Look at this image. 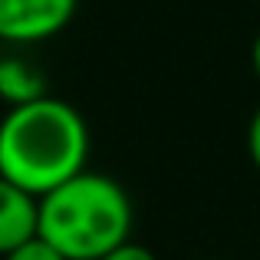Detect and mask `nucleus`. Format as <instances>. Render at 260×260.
Instances as JSON below:
<instances>
[{"label":"nucleus","instance_id":"1","mask_svg":"<svg viewBox=\"0 0 260 260\" xmlns=\"http://www.w3.org/2000/svg\"><path fill=\"white\" fill-rule=\"evenodd\" d=\"M86 158L89 128L70 102L43 95L7 109L0 119V178L13 181L26 194H50L86 172Z\"/></svg>","mask_w":260,"mask_h":260},{"label":"nucleus","instance_id":"6","mask_svg":"<svg viewBox=\"0 0 260 260\" xmlns=\"http://www.w3.org/2000/svg\"><path fill=\"white\" fill-rule=\"evenodd\" d=\"M4 260H66L59 254L56 247H53L50 241H43V237H30V241H23L20 247H13L10 254H4Z\"/></svg>","mask_w":260,"mask_h":260},{"label":"nucleus","instance_id":"7","mask_svg":"<svg viewBox=\"0 0 260 260\" xmlns=\"http://www.w3.org/2000/svg\"><path fill=\"white\" fill-rule=\"evenodd\" d=\"M102 260H158L152 254L148 247H142V244H132V241H125V244H119L115 250H109Z\"/></svg>","mask_w":260,"mask_h":260},{"label":"nucleus","instance_id":"8","mask_svg":"<svg viewBox=\"0 0 260 260\" xmlns=\"http://www.w3.org/2000/svg\"><path fill=\"white\" fill-rule=\"evenodd\" d=\"M247 152H250L254 168L260 172V106H257L254 119H250V125H247Z\"/></svg>","mask_w":260,"mask_h":260},{"label":"nucleus","instance_id":"4","mask_svg":"<svg viewBox=\"0 0 260 260\" xmlns=\"http://www.w3.org/2000/svg\"><path fill=\"white\" fill-rule=\"evenodd\" d=\"M40 228V198L26 194L13 181L0 178V257L37 237Z\"/></svg>","mask_w":260,"mask_h":260},{"label":"nucleus","instance_id":"9","mask_svg":"<svg viewBox=\"0 0 260 260\" xmlns=\"http://www.w3.org/2000/svg\"><path fill=\"white\" fill-rule=\"evenodd\" d=\"M250 63H254V73H257V79H260V33H257L254 46H250Z\"/></svg>","mask_w":260,"mask_h":260},{"label":"nucleus","instance_id":"3","mask_svg":"<svg viewBox=\"0 0 260 260\" xmlns=\"http://www.w3.org/2000/svg\"><path fill=\"white\" fill-rule=\"evenodd\" d=\"M79 0H0V40L40 43L73 20Z\"/></svg>","mask_w":260,"mask_h":260},{"label":"nucleus","instance_id":"2","mask_svg":"<svg viewBox=\"0 0 260 260\" xmlns=\"http://www.w3.org/2000/svg\"><path fill=\"white\" fill-rule=\"evenodd\" d=\"M132 201L115 178L79 172L40 198L37 234L66 260H102L128 241Z\"/></svg>","mask_w":260,"mask_h":260},{"label":"nucleus","instance_id":"5","mask_svg":"<svg viewBox=\"0 0 260 260\" xmlns=\"http://www.w3.org/2000/svg\"><path fill=\"white\" fill-rule=\"evenodd\" d=\"M46 95V79L43 73L33 63L20 56H7L0 59V99L7 106H26V102H37Z\"/></svg>","mask_w":260,"mask_h":260}]
</instances>
